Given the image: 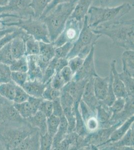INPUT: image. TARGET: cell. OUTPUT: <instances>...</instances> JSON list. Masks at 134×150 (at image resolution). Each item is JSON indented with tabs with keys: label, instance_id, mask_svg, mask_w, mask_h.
I'll return each mask as SVG.
<instances>
[{
	"label": "cell",
	"instance_id": "51",
	"mask_svg": "<svg viewBox=\"0 0 134 150\" xmlns=\"http://www.w3.org/2000/svg\"><path fill=\"white\" fill-rule=\"evenodd\" d=\"M78 0H52L51 3L47 6L46 9L45 10L44 12H43V15L41 16L44 17L46 15H47L49 13L51 12L55 7L59 5L60 4L65 3H69V2H74V1H78Z\"/></svg>",
	"mask_w": 134,
	"mask_h": 150
},
{
	"label": "cell",
	"instance_id": "45",
	"mask_svg": "<svg viewBox=\"0 0 134 150\" xmlns=\"http://www.w3.org/2000/svg\"><path fill=\"white\" fill-rule=\"evenodd\" d=\"M53 137L47 132L44 135H40L41 150H50L53 144Z\"/></svg>",
	"mask_w": 134,
	"mask_h": 150
},
{
	"label": "cell",
	"instance_id": "40",
	"mask_svg": "<svg viewBox=\"0 0 134 150\" xmlns=\"http://www.w3.org/2000/svg\"><path fill=\"white\" fill-rule=\"evenodd\" d=\"M11 77V80L14 83L22 87L28 80V76L27 72L12 71Z\"/></svg>",
	"mask_w": 134,
	"mask_h": 150
},
{
	"label": "cell",
	"instance_id": "38",
	"mask_svg": "<svg viewBox=\"0 0 134 150\" xmlns=\"http://www.w3.org/2000/svg\"><path fill=\"white\" fill-rule=\"evenodd\" d=\"M117 98L116 97L115 95L114 94L113 88V75L110 71V74L109 75V83L108 89L107 91V95L105 99L101 101L103 104L106 106L110 107L115 101Z\"/></svg>",
	"mask_w": 134,
	"mask_h": 150
},
{
	"label": "cell",
	"instance_id": "52",
	"mask_svg": "<svg viewBox=\"0 0 134 150\" xmlns=\"http://www.w3.org/2000/svg\"><path fill=\"white\" fill-rule=\"evenodd\" d=\"M43 100V98L34 97L30 96L27 101L30 105V106L32 110L33 115L35 114L39 111L40 104Z\"/></svg>",
	"mask_w": 134,
	"mask_h": 150
},
{
	"label": "cell",
	"instance_id": "11",
	"mask_svg": "<svg viewBox=\"0 0 134 150\" xmlns=\"http://www.w3.org/2000/svg\"><path fill=\"white\" fill-rule=\"evenodd\" d=\"M126 103L124 108L120 112L112 115L105 128H109L114 125L122 124L128 118L134 114V97L127 96L125 98Z\"/></svg>",
	"mask_w": 134,
	"mask_h": 150
},
{
	"label": "cell",
	"instance_id": "18",
	"mask_svg": "<svg viewBox=\"0 0 134 150\" xmlns=\"http://www.w3.org/2000/svg\"><path fill=\"white\" fill-rule=\"evenodd\" d=\"M47 83L45 84L38 80H28L23 86L22 88L29 96L34 97L42 98L43 93Z\"/></svg>",
	"mask_w": 134,
	"mask_h": 150
},
{
	"label": "cell",
	"instance_id": "27",
	"mask_svg": "<svg viewBox=\"0 0 134 150\" xmlns=\"http://www.w3.org/2000/svg\"><path fill=\"white\" fill-rule=\"evenodd\" d=\"M123 70L126 71L134 77V50H125L122 55Z\"/></svg>",
	"mask_w": 134,
	"mask_h": 150
},
{
	"label": "cell",
	"instance_id": "50",
	"mask_svg": "<svg viewBox=\"0 0 134 150\" xmlns=\"http://www.w3.org/2000/svg\"><path fill=\"white\" fill-rule=\"evenodd\" d=\"M51 86L55 89L61 90L66 85L63 77H62L60 72H55L54 75L51 80Z\"/></svg>",
	"mask_w": 134,
	"mask_h": 150
},
{
	"label": "cell",
	"instance_id": "14",
	"mask_svg": "<svg viewBox=\"0 0 134 150\" xmlns=\"http://www.w3.org/2000/svg\"><path fill=\"white\" fill-rule=\"evenodd\" d=\"M40 148V133L36 128L16 148V150H39Z\"/></svg>",
	"mask_w": 134,
	"mask_h": 150
},
{
	"label": "cell",
	"instance_id": "15",
	"mask_svg": "<svg viewBox=\"0 0 134 150\" xmlns=\"http://www.w3.org/2000/svg\"><path fill=\"white\" fill-rule=\"evenodd\" d=\"M116 61L113 60L111 64V71L113 75V88L116 97L126 98L127 97V93L124 83L119 77L116 67Z\"/></svg>",
	"mask_w": 134,
	"mask_h": 150
},
{
	"label": "cell",
	"instance_id": "32",
	"mask_svg": "<svg viewBox=\"0 0 134 150\" xmlns=\"http://www.w3.org/2000/svg\"><path fill=\"white\" fill-rule=\"evenodd\" d=\"M39 42L40 55L51 60L55 57V49L52 43H45L42 41Z\"/></svg>",
	"mask_w": 134,
	"mask_h": 150
},
{
	"label": "cell",
	"instance_id": "35",
	"mask_svg": "<svg viewBox=\"0 0 134 150\" xmlns=\"http://www.w3.org/2000/svg\"><path fill=\"white\" fill-rule=\"evenodd\" d=\"M51 80L47 83L46 87L43 93L42 98L45 100L53 101L57 98L60 97L61 90L53 88L51 86Z\"/></svg>",
	"mask_w": 134,
	"mask_h": 150
},
{
	"label": "cell",
	"instance_id": "12",
	"mask_svg": "<svg viewBox=\"0 0 134 150\" xmlns=\"http://www.w3.org/2000/svg\"><path fill=\"white\" fill-rule=\"evenodd\" d=\"M90 78L84 79L79 81L72 80L66 84L61 90L67 92L70 94L74 100V103H80L85 85Z\"/></svg>",
	"mask_w": 134,
	"mask_h": 150
},
{
	"label": "cell",
	"instance_id": "20",
	"mask_svg": "<svg viewBox=\"0 0 134 150\" xmlns=\"http://www.w3.org/2000/svg\"><path fill=\"white\" fill-rule=\"evenodd\" d=\"M134 125L133 124L131 127L127 132L126 134L122 138L117 141L113 143L106 144L99 149V150H103L104 148L107 147H134Z\"/></svg>",
	"mask_w": 134,
	"mask_h": 150
},
{
	"label": "cell",
	"instance_id": "49",
	"mask_svg": "<svg viewBox=\"0 0 134 150\" xmlns=\"http://www.w3.org/2000/svg\"><path fill=\"white\" fill-rule=\"evenodd\" d=\"M126 103L125 98H118L113 103L111 106L109 107V109L112 112V115L115 114L120 112L124 108Z\"/></svg>",
	"mask_w": 134,
	"mask_h": 150
},
{
	"label": "cell",
	"instance_id": "58",
	"mask_svg": "<svg viewBox=\"0 0 134 150\" xmlns=\"http://www.w3.org/2000/svg\"><path fill=\"white\" fill-rule=\"evenodd\" d=\"M12 102H13L8 101L5 98H4L3 97H2V96L0 95V108H1L3 106H5L6 105Z\"/></svg>",
	"mask_w": 134,
	"mask_h": 150
},
{
	"label": "cell",
	"instance_id": "24",
	"mask_svg": "<svg viewBox=\"0 0 134 150\" xmlns=\"http://www.w3.org/2000/svg\"><path fill=\"white\" fill-rule=\"evenodd\" d=\"M68 127L69 124L68 121L63 115L60 118V123L58 131L54 136L53 137V144L51 150H56L58 145H59L63 139H64L68 134Z\"/></svg>",
	"mask_w": 134,
	"mask_h": 150
},
{
	"label": "cell",
	"instance_id": "31",
	"mask_svg": "<svg viewBox=\"0 0 134 150\" xmlns=\"http://www.w3.org/2000/svg\"><path fill=\"white\" fill-rule=\"evenodd\" d=\"M52 0H31L30 7L34 12L35 18H40L43 12Z\"/></svg>",
	"mask_w": 134,
	"mask_h": 150
},
{
	"label": "cell",
	"instance_id": "48",
	"mask_svg": "<svg viewBox=\"0 0 134 150\" xmlns=\"http://www.w3.org/2000/svg\"><path fill=\"white\" fill-rule=\"evenodd\" d=\"M84 123L89 133L94 132L99 129V124L96 115L90 117L86 121L84 122Z\"/></svg>",
	"mask_w": 134,
	"mask_h": 150
},
{
	"label": "cell",
	"instance_id": "26",
	"mask_svg": "<svg viewBox=\"0 0 134 150\" xmlns=\"http://www.w3.org/2000/svg\"><path fill=\"white\" fill-rule=\"evenodd\" d=\"M80 103H74V112L76 118V125L74 132L77 133L80 136L85 137L89 133L85 126V123L79 110Z\"/></svg>",
	"mask_w": 134,
	"mask_h": 150
},
{
	"label": "cell",
	"instance_id": "56",
	"mask_svg": "<svg viewBox=\"0 0 134 150\" xmlns=\"http://www.w3.org/2000/svg\"><path fill=\"white\" fill-rule=\"evenodd\" d=\"M17 29L18 27L13 26V27H8L4 29H1L0 30V39H2V38L4 37L7 35L15 31Z\"/></svg>",
	"mask_w": 134,
	"mask_h": 150
},
{
	"label": "cell",
	"instance_id": "53",
	"mask_svg": "<svg viewBox=\"0 0 134 150\" xmlns=\"http://www.w3.org/2000/svg\"><path fill=\"white\" fill-rule=\"evenodd\" d=\"M53 115L61 118L64 114L61 103L60 101V98H57L54 100L53 101Z\"/></svg>",
	"mask_w": 134,
	"mask_h": 150
},
{
	"label": "cell",
	"instance_id": "59",
	"mask_svg": "<svg viewBox=\"0 0 134 150\" xmlns=\"http://www.w3.org/2000/svg\"><path fill=\"white\" fill-rule=\"evenodd\" d=\"M112 0H99L102 7H106L108 4L110 3Z\"/></svg>",
	"mask_w": 134,
	"mask_h": 150
},
{
	"label": "cell",
	"instance_id": "7",
	"mask_svg": "<svg viewBox=\"0 0 134 150\" xmlns=\"http://www.w3.org/2000/svg\"><path fill=\"white\" fill-rule=\"evenodd\" d=\"M84 20L79 21L69 18L64 28L56 40L53 42L55 48L61 46L65 43H74L78 38L83 26Z\"/></svg>",
	"mask_w": 134,
	"mask_h": 150
},
{
	"label": "cell",
	"instance_id": "8",
	"mask_svg": "<svg viewBox=\"0 0 134 150\" xmlns=\"http://www.w3.org/2000/svg\"><path fill=\"white\" fill-rule=\"evenodd\" d=\"M31 0H9L7 5L0 7V14H11L17 19L34 17V12L30 7Z\"/></svg>",
	"mask_w": 134,
	"mask_h": 150
},
{
	"label": "cell",
	"instance_id": "41",
	"mask_svg": "<svg viewBox=\"0 0 134 150\" xmlns=\"http://www.w3.org/2000/svg\"><path fill=\"white\" fill-rule=\"evenodd\" d=\"M73 46V43L68 42L56 48L55 51V57L57 59L66 58Z\"/></svg>",
	"mask_w": 134,
	"mask_h": 150
},
{
	"label": "cell",
	"instance_id": "10",
	"mask_svg": "<svg viewBox=\"0 0 134 150\" xmlns=\"http://www.w3.org/2000/svg\"><path fill=\"white\" fill-rule=\"evenodd\" d=\"M95 49V46L93 47L90 53L85 58L81 67L73 76L72 80L79 81L84 79L90 78L91 77L98 76L95 69L94 61Z\"/></svg>",
	"mask_w": 134,
	"mask_h": 150
},
{
	"label": "cell",
	"instance_id": "55",
	"mask_svg": "<svg viewBox=\"0 0 134 150\" xmlns=\"http://www.w3.org/2000/svg\"><path fill=\"white\" fill-rule=\"evenodd\" d=\"M68 60L66 58L57 59L56 63V72H60L62 69L68 66Z\"/></svg>",
	"mask_w": 134,
	"mask_h": 150
},
{
	"label": "cell",
	"instance_id": "3",
	"mask_svg": "<svg viewBox=\"0 0 134 150\" xmlns=\"http://www.w3.org/2000/svg\"><path fill=\"white\" fill-rule=\"evenodd\" d=\"M78 1L60 4L47 15L40 18L47 27L51 43L61 33Z\"/></svg>",
	"mask_w": 134,
	"mask_h": 150
},
{
	"label": "cell",
	"instance_id": "34",
	"mask_svg": "<svg viewBox=\"0 0 134 150\" xmlns=\"http://www.w3.org/2000/svg\"><path fill=\"white\" fill-rule=\"evenodd\" d=\"M13 106L19 115L25 119L31 117L33 115L32 110L28 101L21 103H13Z\"/></svg>",
	"mask_w": 134,
	"mask_h": 150
},
{
	"label": "cell",
	"instance_id": "22",
	"mask_svg": "<svg viewBox=\"0 0 134 150\" xmlns=\"http://www.w3.org/2000/svg\"><path fill=\"white\" fill-rule=\"evenodd\" d=\"M26 33V32L24 34L17 36L11 41V51L15 60L26 56L25 41L24 36Z\"/></svg>",
	"mask_w": 134,
	"mask_h": 150
},
{
	"label": "cell",
	"instance_id": "9",
	"mask_svg": "<svg viewBox=\"0 0 134 150\" xmlns=\"http://www.w3.org/2000/svg\"><path fill=\"white\" fill-rule=\"evenodd\" d=\"M60 101L63 108V114L68 124V133L74 131L76 125V118L74 112V100L68 93L61 90Z\"/></svg>",
	"mask_w": 134,
	"mask_h": 150
},
{
	"label": "cell",
	"instance_id": "57",
	"mask_svg": "<svg viewBox=\"0 0 134 150\" xmlns=\"http://www.w3.org/2000/svg\"><path fill=\"white\" fill-rule=\"evenodd\" d=\"M14 18V19H17V17L15 16L11 15V14H4V13H1L0 14V30L1 29H4L5 27H4L3 26V23L4 21V19L6 18Z\"/></svg>",
	"mask_w": 134,
	"mask_h": 150
},
{
	"label": "cell",
	"instance_id": "6",
	"mask_svg": "<svg viewBox=\"0 0 134 150\" xmlns=\"http://www.w3.org/2000/svg\"><path fill=\"white\" fill-rule=\"evenodd\" d=\"M36 129L27 122L20 126L0 130V150H16L18 145Z\"/></svg>",
	"mask_w": 134,
	"mask_h": 150
},
{
	"label": "cell",
	"instance_id": "60",
	"mask_svg": "<svg viewBox=\"0 0 134 150\" xmlns=\"http://www.w3.org/2000/svg\"><path fill=\"white\" fill-rule=\"evenodd\" d=\"M9 0H0V7L6 6L8 3Z\"/></svg>",
	"mask_w": 134,
	"mask_h": 150
},
{
	"label": "cell",
	"instance_id": "4",
	"mask_svg": "<svg viewBox=\"0 0 134 150\" xmlns=\"http://www.w3.org/2000/svg\"><path fill=\"white\" fill-rule=\"evenodd\" d=\"M13 19L10 18L9 20L6 19L3 23L4 27L14 26L20 28L37 41L51 43L47 27L41 18L31 17L25 19H15L14 21Z\"/></svg>",
	"mask_w": 134,
	"mask_h": 150
},
{
	"label": "cell",
	"instance_id": "28",
	"mask_svg": "<svg viewBox=\"0 0 134 150\" xmlns=\"http://www.w3.org/2000/svg\"><path fill=\"white\" fill-rule=\"evenodd\" d=\"M24 39L25 41L26 56L39 55V42L27 33Z\"/></svg>",
	"mask_w": 134,
	"mask_h": 150
},
{
	"label": "cell",
	"instance_id": "1",
	"mask_svg": "<svg viewBox=\"0 0 134 150\" xmlns=\"http://www.w3.org/2000/svg\"><path fill=\"white\" fill-rule=\"evenodd\" d=\"M134 19H132L101 24L92 30L96 34L107 36L114 44L125 50H134Z\"/></svg>",
	"mask_w": 134,
	"mask_h": 150
},
{
	"label": "cell",
	"instance_id": "19",
	"mask_svg": "<svg viewBox=\"0 0 134 150\" xmlns=\"http://www.w3.org/2000/svg\"><path fill=\"white\" fill-rule=\"evenodd\" d=\"M26 120L32 127L37 128L40 135H44L47 132V117L41 111H38L32 117Z\"/></svg>",
	"mask_w": 134,
	"mask_h": 150
},
{
	"label": "cell",
	"instance_id": "23",
	"mask_svg": "<svg viewBox=\"0 0 134 150\" xmlns=\"http://www.w3.org/2000/svg\"><path fill=\"white\" fill-rule=\"evenodd\" d=\"M134 115H133V116H131V117L128 118L126 121L123 123L122 124L113 132L109 140H108V141L104 145H105L106 144L113 143L117 141L122 138L126 134L127 132L128 131L129 128L131 127L132 125L134 124Z\"/></svg>",
	"mask_w": 134,
	"mask_h": 150
},
{
	"label": "cell",
	"instance_id": "5",
	"mask_svg": "<svg viewBox=\"0 0 134 150\" xmlns=\"http://www.w3.org/2000/svg\"><path fill=\"white\" fill-rule=\"evenodd\" d=\"M101 36L93 32L89 26L87 15L86 16L80 35L73 43V47L67 55V59L69 60L77 56L85 59Z\"/></svg>",
	"mask_w": 134,
	"mask_h": 150
},
{
	"label": "cell",
	"instance_id": "33",
	"mask_svg": "<svg viewBox=\"0 0 134 150\" xmlns=\"http://www.w3.org/2000/svg\"><path fill=\"white\" fill-rule=\"evenodd\" d=\"M15 60L12 54L10 42L0 50V63L10 66Z\"/></svg>",
	"mask_w": 134,
	"mask_h": 150
},
{
	"label": "cell",
	"instance_id": "47",
	"mask_svg": "<svg viewBox=\"0 0 134 150\" xmlns=\"http://www.w3.org/2000/svg\"><path fill=\"white\" fill-rule=\"evenodd\" d=\"M84 60L85 59H84L83 58H81L78 56L74 57L69 60H68V66L71 69L72 71L73 72L74 75L81 67L82 65H83V64Z\"/></svg>",
	"mask_w": 134,
	"mask_h": 150
},
{
	"label": "cell",
	"instance_id": "36",
	"mask_svg": "<svg viewBox=\"0 0 134 150\" xmlns=\"http://www.w3.org/2000/svg\"><path fill=\"white\" fill-rule=\"evenodd\" d=\"M11 71L27 72L28 60L26 56L16 59L11 65L9 66Z\"/></svg>",
	"mask_w": 134,
	"mask_h": 150
},
{
	"label": "cell",
	"instance_id": "21",
	"mask_svg": "<svg viewBox=\"0 0 134 150\" xmlns=\"http://www.w3.org/2000/svg\"><path fill=\"white\" fill-rule=\"evenodd\" d=\"M94 0H78L75 9L70 16L71 18L79 21L84 20L87 15L89 9L93 3Z\"/></svg>",
	"mask_w": 134,
	"mask_h": 150
},
{
	"label": "cell",
	"instance_id": "54",
	"mask_svg": "<svg viewBox=\"0 0 134 150\" xmlns=\"http://www.w3.org/2000/svg\"><path fill=\"white\" fill-rule=\"evenodd\" d=\"M60 74L62 77H63L66 84L72 80L74 74L72 71L71 69L68 66H67L62 69L60 71Z\"/></svg>",
	"mask_w": 134,
	"mask_h": 150
},
{
	"label": "cell",
	"instance_id": "43",
	"mask_svg": "<svg viewBox=\"0 0 134 150\" xmlns=\"http://www.w3.org/2000/svg\"><path fill=\"white\" fill-rule=\"evenodd\" d=\"M25 31L20 28L18 27V29L13 32L7 35L4 37L0 39V50L1 49L6 45L12 41L14 38L17 36H20L25 33Z\"/></svg>",
	"mask_w": 134,
	"mask_h": 150
},
{
	"label": "cell",
	"instance_id": "17",
	"mask_svg": "<svg viewBox=\"0 0 134 150\" xmlns=\"http://www.w3.org/2000/svg\"><path fill=\"white\" fill-rule=\"evenodd\" d=\"M109 83V76L102 78L98 75L94 77V89L95 96L99 101H103L105 98Z\"/></svg>",
	"mask_w": 134,
	"mask_h": 150
},
{
	"label": "cell",
	"instance_id": "37",
	"mask_svg": "<svg viewBox=\"0 0 134 150\" xmlns=\"http://www.w3.org/2000/svg\"><path fill=\"white\" fill-rule=\"evenodd\" d=\"M60 123V118L57 116L52 115L47 120V132L51 136H54Z\"/></svg>",
	"mask_w": 134,
	"mask_h": 150
},
{
	"label": "cell",
	"instance_id": "29",
	"mask_svg": "<svg viewBox=\"0 0 134 150\" xmlns=\"http://www.w3.org/2000/svg\"><path fill=\"white\" fill-rule=\"evenodd\" d=\"M16 85L12 81L0 84V95L8 101L13 102Z\"/></svg>",
	"mask_w": 134,
	"mask_h": 150
},
{
	"label": "cell",
	"instance_id": "46",
	"mask_svg": "<svg viewBox=\"0 0 134 150\" xmlns=\"http://www.w3.org/2000/svg\"><path fill=\"white\" fill-rule=\"evenodd\" d=\"M53 101L43 99L41 102L39 111L43 112L46 117L48 118L53 115Z\"/></svg>",
	"mask_w": 134,
	"mask_h": 150
},
{
	"label": "cell",
	"instance_id": "30",
	"mask_svg": "<svg viewBox=\"0 0 134 150\" xmlns=\"http://www.w3.org/2000/svg\"><path fill=\"white\" fill-rule=\"evenodd\" d=\"M119 77L125 86L128 96L134 97V77L125 70L119 73Z\"/></svg>",
	"mask_w": 134,
	"mask_h": 150
},
{
	"label": "cell",
	"instance_id": "42",
	"mask_svg": "<svg viewBox=\"0 0 134 150\" xmlns=\"http://www.w3.org/2000/svg\"><path fill=\"white\" fill-rule=\"evenodd\" d=\"M11 72L9 65L0 63V84L12 81Z\"/></svg>",
	"mask_w": 134,
	"mask_h": 150
},
{
	"label": "cell",
	"instance_id": "44",
	"mask_svg": "<svg viewBox=\"0 0 134 150\" xmlns=\"http://www.w3.org/2000/svg\"><path fill=\"white\" fill-rule=\"evenodd\" d=\"M30 96L26 92L22 87L16 85L15 94L13 102L15 103H21L27 101Z\"/></svg>",
	"mask_w": 134,
	"mask_h": 150
},
{
	"label": "cell",
	"instance_id": "2",
	"mask_svg": "<svg viewBox=\"0 0 134 150\" xmlns=\"http://www.w3.org/2000/svg\"><path fill=\"white\" fill-rule=\"evenodd\" d=\"M132 9V6L129 3H124L115 7L91 6L87 14L88 24L93 29L101 24L120 20Z\"/></svg>",
	"mask_w": 134,
	"mask_h": 150
},
{
	"label": "cell",
	"instance_id": "16",
	"mask_svg": "<svg viewBox=\"0 0 134 150\" xmlns=\"http://www.w3.org/2000/svg\"><path fill=\"white\" fill-rule=\"evenodd\" d=\"M28 60V80H38L42 82L44 73L38 64V55L26 56Z\"/></svg>",
	"mask_w": 134,
	"mask_h": 150
},
{
	"label": "cell",
	"instance_id": "39",
	"mask_svg": "<svg viewBox=\"0 0 134 150\" xmlns=\"http://www.w3.org/2000/svg\"><path fill=\"white\" fill-rule=\"evenodd\" d=\"M57 58H53L50 62L47 68L45 71L42 79L43 83L46 84L52 78L56 72V63Z\"/></svg>",
	"mask_w": 134,
	"mask_h": 150
},
{
	"label": "cell",
	"instance_id": "13",
	"mask_svg": "<svg viewBox=\"0 0 134 150\" xmlns=\"http://www.w3.org/2000/svg\"><path fill=\"white\" fill-rule=\"evenodd\" d=\"M94 77H91L87 82L81 100L92 111L96 112L97 107L99 105V101L95 96L94 89Z\"/></svg>",
	"mask_w": 134,
	"mask_h": 150
},
{
	"label": "cell",
	"instance_id": "25",
	"mask_svg": "<svg viewBox=\"0 0 134 150\" xmlns=\"http://www.w3.org/2000/svg\"><path fill=\"white\" fill-rule=\"evenodd\" d=\"M112 116V112L109 107L103 104L99 101V105L96 110V116L99 124V128H105L107 123Z\"/></svg>",
	"mask_w": 134,
	"mask_h": 150
}]
</instances>
